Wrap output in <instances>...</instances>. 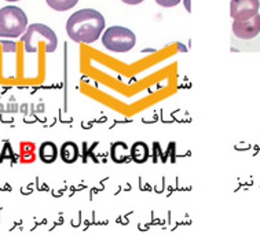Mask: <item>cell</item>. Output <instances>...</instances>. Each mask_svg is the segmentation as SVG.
Returning <instances> with one entry per match:
<instances>
[{
    "instance_id": "5b68a950",
    "label": "cell",
    "mask_w": 260,
    "mask_h": 235,
    "mask_svg": "<svg viewBox=\"0 0 260 235\" xmlns=\"http://www.w3.org/2000/svg\"><path fill=\"white\" fill-rule=\"evenodd\" d=\"M260 0H232L230 15L236 21H246L259 13Z\"/></svg>"
},
{
    "instance_id": "4fadbf2b",
    "label": "cell",
    "mask_w": 260,
    "mask_h": 235,
    "mask_svg": "<svg viewBox=\"0 0 260 235\" xmlns=\"http://www.w3.org/2000/svg\"><path fill=\"white\" fill-rule=\"evenodd\" d=\"M121 2L128 6H137V5H139V3H142L143 0H121Z\"/></svg>"
},
{
    "instance_id": "9c48e42d",
    "label": "cell",
    "mask_w": 260,
    "mask_h": 235,
    "mask_svg": "<svg viewBox=\"0 0 260 235\" xmlns=\"http://www.w3.org/2000/svg\"><path fill=\"white\" fill-rule=\"evenodd\" d=\"M61 157L62 160L67 164H72L79 158V147L73 142H67L61 147Z\"/></svg>"
},
{
    "instance_id": "277c9868",
    "label": "cell",
    "mask_w": 260,
    "mask_h": 235,
    "mask_svg": "<svg viewBox=\"0 0 260 235\" xmlns=\"http://www.w3.org/2000/svg\"><path fill=\"white\" fill-rule=\"evenodd\" d=\"M135 43V33L124 26H110L102 35V44L112 52H128L133 50Z\"/></svg>"
},
{
    "instance_id": "8992f818",
    "label": "cell",
    "mask_w": 260,
    "mask_h": 235,
    "mask_svg": "<svg viewBox=\"0 0 260 235\" xmlns=\"http://www.w3.org/2000/svg\"><path fill=\"white\" fill-rule=\"evenodd\" d=\"M233 33L234 36L242 40L255 39L260 33V14L257 13L246 21H233Z\"/></svg>"
},
{
    "instance_id": "30bf717a",
    "label": "cell",
    "mask_w": 260,
    "mask_h": 235,
    "mask_svg": "<svg viewBox=\"0 0 260 235\" xmlns=\"http://www.w3.org/2000/svg\"><path fill=\"white\" fill-rule=\"evenodd\" d=\"M47 5L55 11H68L73 9L79 0H46Z\"/></svg>"
},
{
    "instance_id": "8fae6325",
    "label": "cell",
    "mask_w": 260,
    "mask_h": 235,
    "mask_svg": "<svg viewBox=\"0 0 260 235\" xmlns=\"http://www.w3.org/2000/svg\"><path fill=\"white\" fill-rule=\"evenodd\" d=\"M112 158L114 162H124L128 158V147L124 146L123 150H118L117 153L112 150Z\"/></svg>"
},
{
    "instance_id": "6da1fadb",
    "label": "cell",
    "mask_w": 260,
    "mask_h": 235,
    "mask_svg": "<svg viewBox=\"0 0 260 235\" xmlns=\"http://www.w3.org/2000/svg\"><path fill=\"white\" fill-rule=\"evenodd\" d=\"M105 26L106 22L100 11L94 9H83L69 17L67 32L73 42L91 44L101 38Z\"/></svg>"
},
{
    "instance_id": "5bb4252c",
    "label": "cell",
    "mask_w": 260,
    "mask_h": 235,
    "mask_svg": "<svg viewBox=\"0 0 260 235\" xmlns=\"http://www.w3.org/2000/svg\"><path fill=\"white\" fill-rule=\"evenodd\" d=\"M183 5H185V7H186V10H187V11H189V13H191V7H190V0H183Z\"/></svg>"
},
{
    "instance_id": "3957f363",
    "label": "cell",
    "mask_w": 260,
    "mask_h": 235,
    "mask_svg": "<svg viewBox=\"0 0 260 235\" xmlns=\"http://www.w3.org/2000/svg\"><path fill=\"white\" fill-rule=\"evenodd\" d=\"M22 43L25 46V51L28 54H34L38 51V43H46V51L54 52L58 47V39L55 32L44 24L29 25L25 33L22 35Z\"/></svg>"
},
{
    "instance_id": "7c38bea8",
    "label": "cell",
    "mask_w": 260,
    "mask_h": 235,
    "mask_svg": "<svg viewBox=\"0 0 260 235\" xmlns=\"http://www.w3.org/2000/svg\"><path fill=\"white\" fill-rule=\"evenodd\" d=\"M182 0H156V3L161 7H175Z\"/></svg>"
},
{
    "instance_id": "52a82bcc",
    "label": "cell",
    "mask_w": 260,
    "mask_h": 235,
    "mask_svg": "<svg viewBox=\"0 0 260 235\" xmlns=\"http://www.w3.org/2000/svg\"><path fill=\"white\" fill-rule=\"evenodd\" d=\"M129 155H131V158L135 162L142 164V162L147 161V158H149V146H147L146 143H143V142H137L131 147Z\"/></svg>"
},
{
    "instance_id": "9a60e30c",
    "label": "cell",
    "mask_w": 260,
    "mask_h": 235,
    "mask_svg": "<svg viewBox=\"0 0 260 235\" xmlns=\"http://www.w3.org/2000/svg\"><path fill=\"white\" fill-rule=\"evenodd\" d=\"M6 2H18V0H6Z\"/></svg>"
},
{
    "instance_id": "ba28073f",
    "label": "cell",
    "mask_w": 260,
    "mask_h": 235,
    "mask_svg": "<svg viewBox=\"0 0 260 235\" xmlns=\"http://www.w3.org/2000/svg\"><path fill=\"white\" fill-rule=\"evenodd\" d=\"M39 155H40V158H42L43 162H46V164H51V162H54V161L57 160V155H58L57 146H55L52 142H44L42 146H40Z\"/></svg>"
},
{
    "instance_id": "7a4b0ae2",
    "label": "cell",
    "mask_w": 260,
    "mask_h": 235,
    "mask_svg": "<svg viewBox=\"0 0 260 235\" xmlns=\"http://www.w3.org/2000/svg\"><path fill=\"white\" fill-rule=\"evenodd\" d=\"M28 28V17L17 6L0 9V38L17 39Z\"/></svg>"
}]
</instances>
